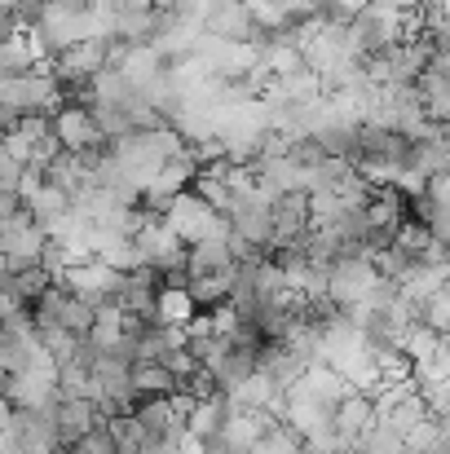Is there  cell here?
<instances>
[{
	"mask_svg": "<svg viewBox=\"0 0 450 454\" xmlns=\"http://www.w3.org/2000/svg\"><path fill=\"white\" fill-rule=\"evenodd\" d=\"M62 106V89L49 71V62H36L31 71H18V75H0V115L13 124L18 115H49Z\"/></svg>",
	"mask_w": 450,
	"mask_h": 454,
	"instance_id": "cell-1",
	"label": "cell"
},
{
	"mask_svg": "<svg viewBox=\"0 0 450 454\" xmlns=\"http://www.w3.org/2000/svg\"><path fill=\"white\" fill-rule=\"evenodd\" d=\"M163 225L181 239V247H194V243H203V239H225V234H230V221H225L221 212H212V207H208L199 194H190V190H181V194L168 199Z\"/></svg>",
	"mask_w": 450,
	"mask_h": 454,
	"instance_id": "cell-2",
	"label": "cell"
},
{
	"mask_svg": "<svg viewBox=\"0 0 450 454\" xmlns=\"http://www.w3.org/2000/svg\"><path fill=\"white\" fill-rule=\"evenodd\" d=\"M0 397H4L9 411H40V415H53V406H58V366L44 362V366L4 375Z\"/></svg>",
	"mask_w": 450,
	"mask_h": 454,
	"instance_id": "cell-3",
	"label": "cell"
},
{
	"mask_svg": "<svg viewBox=\"0 0 450 454\" xmlns=\"http://www.w3.org/2000/svg\"><path fill=\"white\" fill-rule=\"evenodd\" d=\"M49 239L44 230L27 216V207H18L13 216L0 221V252H4V274H18V270H36L40 256H44Z\"/></svg>",
	"mask_w": 450,
	"mask_h": 454,
	"instance_id": "cell-4",
	"label": "cell"
},
{
	"mask_svg": "<svg viewBox=\"0 0 450 454\" xmlns=\"http://www.w3.org/2000/svg\"><path fill=\"white\" fill-rule=\"evenodd\" d=\"M375 283H380V274H375V265L367 261V252H362V256H336V261L327 265V301L336 304V309L358 304Z\"/></svg>",
	"mask_w": 450,
	"mask_h": 454,
	"instance_id": "cell-5",
	"label": "cell"
},
{
	"mask_svg": "<svg viewBox=\"0 0 450 454\" xmlns=\"http://www.w3.org/2000/svg\"><path fill=\"white\" fill-rule=\"evenodd\" d=\"M49 133H53V142L67 154L107 146L102 133H98V124H93V115H89V106H75V102H62L58 111H49Z\"/></svg>",
	"mask_w": 450,
	"mask_h": 454,
	"instance_id": "cell-6",
	"label": "cell"
},
{
	"mask_svg": "<svg viewBox=\"0 0 450 454\" xmlns=\"http://www.w3.org/2000/svg\"><path fill=\"white\" fill-rule=\"evenodd\" d=\"M102 424V415H98V406L93 402H84V397H67V402H58L53 406V433H58V446L67 450V446H75L84 433H93Z\"/></svg>",
	"mask_w": 450,
	"mask_h": 454,
	"instance_id": "cell-7",
	"label": "cell"
},
{
	"mask_svg": "<svg viewBox=\"0 0 450 454\" xmlns=\"http://www.w3.org/2000/svg\"><path fill=\"white\" fill-rule=\"evenodd\" d=\"M292 388H300L304 397H313L322 411H336V406H340V402L353 393V388L344 384V375H336V371H331V366H322V362L304 366V375H300Z\"/></svg>",
	"mask_w": 450,
	"mask_h": 454,
	"instance_id": "cell-8",
	"label": "cell"
},
{
	"mask_svg": "<svg viewBox=\"0 0 450 454\" xmlns=\"http://www.w3.org/2000/svg\"><path fill=\"white\" fill-rule=\"evenodd\" d=\"M371 424H375V402H371L367 393H349V397L331 411V428H336L344 442H358Z\"/></svg>",
	"mask_w": 450,
	"mask_h": 454,
	"instance_id": "cell-9",
	"label": "cell"
},
{
	"mask_svg": "<svg viewBox=\"0 0 450 454\" xmlns=\"http://www.w3.org/2000/svg\"><path fill=\"white\" fill-rule=\"evenodd\" d=\"M225 402H234V406H243V411H265V415H279V406H283V393L261 375V371H252L243 384H234L230 393H225Z\"/></svg>",
	"mask_w": 450,
	"mask_h": 454,
	"instance_id": "cell-10",
	"label": "cell"
},
{
	"mask_svg": "<svg viewBox=\"0 0 450 454\" xmlns=\"http://www.w3.org/2000/svg\"><path fill=\"white\" fill-rule=\"evenodd\" d=\"M234 261L225 252V239H203L194 247H186V278H203V274H230Z\"/></svg>",
	"mask_w": 450,
	"mask_h": 454,
	"instance_id": "cell-11",
	"label": "cell"
},
{
	"mask_svg": "<svg viewBox=\"0 0 450 454\" xmlns=\"http://www.w3.org/2000/svg\"><path fill=\"white\" fill-rule=\"evenodd\" d=\"M115 71H120V80H124L133 93H142L150 80L163 71V58H159L150 44H129V53H124V62H120Z\"/></svg>",
	"mask_w": 450,
	"mask_h": 454,
	"instance_id": "cell-12",
	"label": "cell"
},
{
	"mask_svg": "<svg viewBox=\"0 0 450 454\" xmlns=\"http://www.w3.org/2000/svg\"><path fill=\"white\" fill-rule=\"evenodd\" d=\"M190 194H199L212 212H221V216H225V212H230V203H234V199H230V185H225V159H221V163H212V168H199V172H194V181H190Z\"/></svg>",
	"mask_w": 450,
	"mask_h": 454,
	"instance_id": "cell-13",
	"label": "cell"
},
{
	"mask_svg": "<svg viewBox=\"0 0 450 454\" xmlns=\"http://www.w3.org/2000/svg\"><path fill=\"white\" fill-rule=\"evenodd\" d=\"M22 207H27V216L49 234V225H53V221H62V216L71 212V194H67V190H58V185H40Z\"/></svg>",
	"mask_w": 450,
	"mask_h": 454,
	"instance_id": "cell-14",
	"label": "cell"
},
{
	"mask_svg": "<svg viewBox=\"0 0 450 454\" xmlns=\"http://www.w3.org/2000/svg\"><path fill=\"white\" fill-rule=\"evenodd\" d=\"M407 168H411V172H420V176H433V172H450V146H446V137L411 142V146H407Z\"/></svg>",
	"mask_w": 450,
	"mask_h": 454,
	"instance_id": "cell-15",
	"label": "cell"
},
{
	"mask_svg": "<svg viewBox=\"0 0 450 454\" xmlns=\"http://www.w3.org/2000/svg\"><path fill=\"white\" fill-rule=\"evenodd\" d=\"M230 278H234V270H230V274H203V278H186V296H190V304H194L199 313H208V309H217V304L230 301Z\"/></svg>",
	"mask_w": 450,
	"mask_h": 454,
	"instance_id": "cell-16",
	"label": "cell"
},
{
	"mask_svg": "<svg viewBox=\"0 0 450 454\" xmlns=\"http://www.w3.org/2000/svg\"><path fill=\"white\" fill-rule=\"evenodd\" d=\"M129 388H133V397H168L177 388V380L159 362H133L129 366Z\"/></svg>",
	"mask_w": 450,
	"mask_h": 454,
	"instance_id": "cell-17",
	"label": "cell"
},
{
	"mask_svg": "<svg viewBox=\"0 0 450 454\" xmlns=\"http://www.w3.org/2000/svg\"><path fill=\"white\" fill-rule=\"evenodd\" d=\"M199 309L190 304L186 287H159L154 292V317L150 322H163V326H186Z\"/></svg>",
	"mask_w": 450,
	"mask_h": 454,
	"instance_id": "cell-18",
	"label": "cell"
},
{
	"mask_svg": "<svg viewBox=\"0 0 450 454\" xmlns=\"http://www.w3.org/2000/svg\"><path fill=\"white\" fill-rule=\"evenodd\" d=\"M248 454H304V437L292 433L283 419H270V424H265V433L248 446Z\"/></svg>",
	"mask_w": 450,
	"mask_h": 454,
	"instance_id": "cell-19",
	"label": "cell"
},
{
	"mask_svg": "<svg viewBox=\"0 0 450 454\" xmlns=\"http://www.w3.org/2000/svg\"><path fill=\"white\" fill-rule=\"evenodd\" d=\"M133 419L146 428V437H159V433H168V428H177V424H181V419L172 415L168 397H138V406H133Z\"/></svg>",
	"mask_w": 450,
	"mask_h": 454,
	"instance_id": "cell-20",
	"label": "cell"
},
{
	"mask_svg": "<svg viewBox=\"0 0 450 454\" xmlns=\"http://www.w3.org/2000/svg\"><path fill=\"white\" fill-rule=\"evenodd\" d=\"M62 331H71L75 340H89V326H93V309L84 301H75L71 292L62 296V304H58V317H53Z\"/></svg>",
	"mask_w": 450,
	"mask_h": 454,
	"instance_id": "cell-21",
	"label": "cell"
},
{
	"mask_svg": "<svg viewBox=\"0 0 450 454\" xmlns=\"http://www.w3.org/2000/svg\"><path fill=\"white\" fill-rule=\"evenodd\" d=\"M420 326H429L433 335H446L450 331V287H438L433 296L420 301Z\"/></svg>",
	"mask_w": 450,
	"mask_h": 454,
	"instance_id": "cell-22",
	"label": "cell"
},
{
	"mask_svg": "<svg viewBox=\"0 0 450 454\" xmlns=\"http://www.w3.org/2000/svg\"><path fill=\"white\" fill-rule=\"evenodd\" d=\"M107 270H115V274H133V270H142V252H138V243L129 239V243H115L111 252H102L98 256Z\"/></svg>",
	"mask_w": 450,
	"mask_h": 454,
	"instance_id": "cell-23",
	"label": "cell"
},
{
	"mask_svg": "<svg viewBox=\"0 0 450 454\" xmlns=\"http://www.w3.org/2000/svg\"><path fill=\"white\" fill-rule=\"evenodd\" d=\"M159 366H163L177 384H186V380H194V375L203 371V366L194 362V353H190V348H172V353H163V357H159Z\"/></svg>",
	"mask_w": 450,
	"mask_h": 454,
	"instance_id": "cell-24",
	"label": "cell"
},
{
	"mask_svg": "<svg viewBox=\"0 0 450 454\" xmlns=\"http://www.w3.org/2000/svg\"><path fill=\"white\" fill-rule=\"evenodd\" d=\"M420 199H424V203H433V207H450V172H433V176H424Z\"/></svg>",
	"mask_w": 450,
	"mask_h": 454,
	"instance_id": "cell-25",
	"label": "cell"
},
{
	"mask_svg": "<svg viewBox=\"0 0 450 454\" xmlns=\"http://www.w3.org/2000/svg\"><path fill=\"white\" fill-rule=\"evenodd\" d=\"M18 207H22V203H18V194H9V190H0V221H4V216H13Z\"/></svg>",
	"mask_w": 450,
	"mask_h": 454,
	"instance_id": "cell-26",
	"label": "cell"
},
{
	"mask_svg": "<svg viewBox=\"0 0 450 454\" xmlns=\"http://www.w3.org/2000/svg\"><path fill=\"white\" fill-rule=\"evenodd\" d=\"M4 419H9V406H4V397H0V424H4Z\"/></svg>",
	"mask_w": 450,
	"mask_h": 454,
	"instance_id": "cell-27",
	"label": "cell"
},
{
	"mask_svg": "<svg viewBox=\"0 0 450 454\" xmlns=\"http://www.w3.org/2000/svg\"><path fill=\"white\" fill-rule=\"evenodd\" d=\"M4 129H9V120H4V115H0V133H4Z\"/></svg>",
	"mask_w": 450,
	"mask_h": 454,
	"instance_id": "cell-28",
	"label": "cell"
},
{
	"mask_svg": "<svg viewBox=\"0 0 450 454\" xmlns=\"http://www.w3.org/2000/svg\"><path fill=\"white\" fill-rule=\"evenodd\" d=\"M0 384H4V371H0Z\"/></svg>",
	"mask_w": 450,
	"mask_h": 454,
	"instance_id": "cell-29",
	"label": "cell"
}]
</instances>
